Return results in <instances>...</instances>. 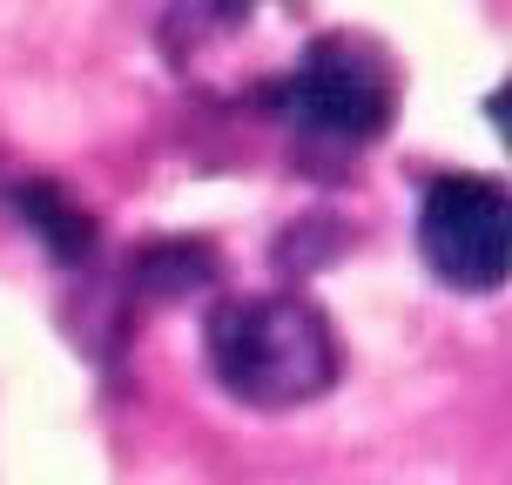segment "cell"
Wrapping results in <instances>:
<instances>
[{
    "label": "cell",
    "mask_w": 512,
    "mask_h": 485,
    "mask_svg": "<svg viewBox=\"0 0 512 485\" xmlns=\"http://www.w3.org/2000/svg\"><path fill=\"white\" fill-rule=\"evenodd\" d=\"M209 364L243 405L283 411L337 378V337L304 297H236L209 317Z\"/></svg>",
    "instance_id": "cell-1"
},
{
    "label": "cell",
    "mask_w": 512,
    "mask_h": 485,
    "mask_svg": "<svg viewBox=\"0 0 512 485\" xmlns=\"http://www.w3.org/2000/svg\"><path fill=\"white\" fill-rule=\"evenodd\" d=\"M283 122L304 135H331V142H371L391 115V68L358 41H317L290 61L277 88Z\"/></svg>",
    "instance_id": "cell-2"
},
{
    "label": "cell",
    "mask_w": 512,
    "mask_h": 485,
    "mask_svg": "<svg viewBox=\"0 0 512 485\" xmlns=\"http://www.w3.org/2000/svg\"><path fill=\"white\" fill-rule=\"evenodd\" d=\"M512 203L486 176H438L418 209V250L445 283L459 290H499L506 277Z\"/></svg>",
    "instance_id": "cell-3"
}]
</instances>
